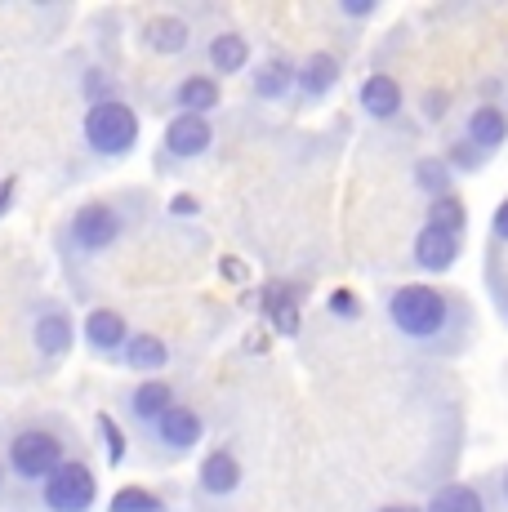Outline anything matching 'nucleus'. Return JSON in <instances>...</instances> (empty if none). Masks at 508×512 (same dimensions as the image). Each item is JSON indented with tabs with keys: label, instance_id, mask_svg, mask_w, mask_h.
<instances>
[{
	"label": "nucleus",
	"instance_id": "nucleus-25",
	"mask_svg": "<svg viewBox=\"0 0 508 512\" xmlns=\"http://www.w3.org/2000/svg\"><path fill=\"white\" fill-rule=\"evenodd\" d=\"M81 98H85V107H94V103H112V98H125V94H121V81H116L107 67H85Z\"/></svg>",
	"mask_w": 508,
	"mask_h": 512
},
{
	"label": "nucleus",
	"instance_id": "nucleus-15",
	"mask_svg": "<svg viewBox=\"0 0 508 512\" xmlns=\"http://www.w3.org/2000/svg\"><path fill=\"white\" fill-rule=\"evenodd\" d=\"M459 250H464V241H459L455 232H442V228H433V223H424V228L415 232L410 259H415L419 272H433V277H442V272H451L455 263H459Z\"/></svg>",
	"mask_w": 508,
	"mask_h": 512
},
{
	"label": "nucleus",
	"instance_id": "nucleus-6",
	"mask_svg": "<svg viewBox=\"0 0 508 512\" xmlns=\"http://www.w3.org/2000/svg\"><path fill=\"white\" fill-rule=\"evenodd\" d=\"M143 437V446H148V455H152V468H165V464H174V459H183V455H192V450L205 441V419H201V410H192V406H174L165 419H156L148 432H139Z\"/></svg>",
	"mask_w": 508,
	"mask_h": 512
},
{
	"label": "nucleus",
	"instance_id": "nucleus-2",
	"mask_svg": "<svg viewBox=\"0 0 508 512\" xmlns=\"http://www.w3.org/2000/svg\"><path fill=\"white\" fill-rule=\"evenodd\" d=\"M143 210H148V192H112L76 205L58 228V259L67 268H85V263L103 259L107 250L125 241V232L139 223Z\"/></svg>",
	"mask_w": 508,
	"mask_h": 512
},
{
	"label": "nucleus",
	"instance_id": "nucleus-27",
	"mask_svg": "<svg viewBox=\"0 0 508 512\" xmlns=\"http://www.w3.org/2000/svg\"><path fill=\"white\" fill-rule=\"evenodd\" d=\"M428 223H433V228H442V232L464 236V223H468L464 201H459L455 192H451V196H442V201H428Z\"/></svg>",
	"mask_w": 508,
	"mask_h": 512
},
{
	"label": "nucleus",
	"instance_id": "nucleus-8",
	"mask_svg": "<svg viewBox=\"0 0 508 512\" xmlns=\"http://www.w3.org/2000/svg\"><path fill=\"white\" fill-rule=\"evenodd\" d=\"M210 147H214V121L174 112L161 130V156H156V165H165V161L192 165V161H201V156H210Z\"/></svg>",
	"mask_w": 508,
	"mask_h": 512
},
{
	"label": "nucleus",
	"instance_id": "nucleus-5",
	"mask_svg": "<svg viewBox=\"0 0 508 512\" xmlns=\"http://www.w3.org/2000/svg\"><path fill=\"white\" fill-rule=\"evenodd\" d=\"M41 512H94L99 504V477L85 455H72L63 468H54L36 490Z\"/></svg>",
	"mask_w": 508,
	"mask_h": 512
},
{
	"label": "nucleus",
	"instance_id": "nucleus-23",
	"mask_svg": "<svg viewBox=\"0 0 508 512\" xmlns=\"http://www.w3.org/2000/svg\"><path fill=\"white\" fill-rule=\"evenodd\" d=\"M415 187L428 201H442L455 192V170L446 165V156H419L415 161Z\"/></svg>",
	"mask_w": 508,
	"mask_h": 512
},
{
	"label": "nucleus",
	"instance_id": "nucleus-14",
	"mask_svg": "<svg viewBox=\"0 0 508 512\" xmlns=\"http://www.w3.org/2000/svg\"><path fill=\"white\" fill-rule=\"evenodd\" d=\"M357 107L370 116V121H379V125L397 121V116L406 112L402 81H397L393 72H370L366 81H361V90H357Z\"/></svg>",
	"mask_w": 508,
	"mask_h": 512
},
{
	"label": "nucleus",
	"instance_id": "nucleus-12",
	"mask_svg": "<svg viewBox=\"0 0 508 512\" xmlns=\"http://www.w3.org/2000/svg\"><path fill=\"white\" fill-rule=\"evenodd\" d=\"M130 334H134L130 321H125L116 308H90L85 312V321H81L85 348H90V357H99V361H121Z\"/></svg>",
	"mask_w": 508,
	"mask_h": 512
},
{
	"label": "nucleus",
	"instance_id": "nucleus-10",
	"mask_svg": "<svg viewBox=\"0 0 508 512\" xmlns=\"http://www.w3.org/2000/svg\"><path fill=\"white\" fill-rule=\"evenodd\" d=\"M174 406H179V392H174V383H165V379H139L134 388L121 392V415L139 432H148L152 423L165 419Z\"/></svg>",
	"mask_w": 508,
	"mask_h": 512
},
{
	"label": "nucleus",
	"instance_id": "nucleus-11",
	"mask_svg": "<svg viewBox=\"0 0 508 512\" xmlns=\"http://www.w3.org/2000/svg\"><path fill=\"white\" fill-rule=\"evenodd\" d=\"M241 481H246V468H241L237 450H232V446L205 450V459L197 464V490H201V499H210V504H223V499H232L241 490Z\"/></svg>",
	"mask_w": 508,
	"mask_h": 512
},
{
	"label": "nucleus",
	"instance_id": "nucleus-37",
	"mask_svg": "<svg viewBox=\"0 0 508 512\" xmlns=\"http://www.w3.org/2000/svg\"><path fill=\"white\" fill-rule=\"evenodd\" d=\"M379 512H424V508H415V504H384Z\"/></svg>",
	"mask_w": 508,
	"mask_h": 512
},
{
	"label": "nucleus",
	"instance_id": "nucleus-20",
	"mask_svg": "<svg viewBox=\"0 0 508 512\" xmlns=\"http://www.w3.org/2000/svg\"><path fill=\"white\" fill-rule=\"evenodd\" d=\"M170 361H174V348L152 330H134L130 343H125V352H121V366H130L134 374H156V370L170 366Z\"/></svg>",
	"mask_w": 508,
	"mask_h": 512
},
{
	"label": "nucleus",
	"instance_id": "nucleus-31",
	"mask_svg": "<svg viewBox=\"0 0 508 512\" xmlns=\"http://www.w3.org/2000/svg\"><path fill=\"white\" fill-rule=\"evenodd\" d=\"M165 210H170L174 219H197V214H201V201H197V196H192V192H174Z\"/></svg>",
	"mask_w": 508,
	"mask_h": 512
},
{
	"label": "nucleus",
	"instance_id": "nucleus-28",
	"mask_svg": "<svg viewBox=\"0 0 508 512\" xmlns=\"http://www.w3.org/2000/svg\"><path fill=\"white\" fill-rule=\"evenodd\" d=\"M446 165L459 170V174H473V170H482V165H486V152H477V147L468 143L464 134H459V139L446 147Z\"/></svg>",
	"mask_w": 508,
	"mask_h": 512
},
{
	"label": "nucleus",
	"instance_id": "nucleus-18",
	"mask_svg": "<svg viewBox=\"0 0 508 512\" xmlns=\"http://www.w3.org/2000/svg\"><path fill=\"white\" fill-rule=\"evenodd\" d=\"M464 139L477 147V152H500V147L508 143V112L504 103H477L468 107L464 116Z\"/></svg>",
	"mask_w": 508,
	"mask_h": 512
},
{
	"label": "nucleus",
	"instance_id": "nucleus-7",
	"mask_svg": "<svg viewBox=\"0 0 508 512\" xmlns=\"http://www.w3.org/2000/svg\"><path fill=\"white\" fill-rule=\"evenodd\" d=\"M76 343V317L63 299H36L32 308V348L45 366L63 361Z\"/></svg>",
	"mask_w": 508,
	"mask_h": 512
},
{
	"label": "nucleus",
	"instance_id": "nucleus-21",
	"mask_svg": "<svg viewBox=\"0 0 508 512\" xmlns=\"http://www.w3.org/2000/svg\"><path fill=\"white\" fill-rule=\"evenodd\" d=\"M424 512H491V499L473 481H451V486H437L428 495Z\"/></svg>",
	"mask_w": 508,
	"mask_h": 512
},
{
	"label": "nucleus",
	"instance_id": "nucleus-34",
	"mask_svg": "<svg viewBox=\"0 0 508 512\" xmlns=\"http://www.w3.org/2000/svg\"><path fill=\"white\" fill-rule=\"evenodd\" d=\"M375 0H339V14H344V18H370V14H375Z\"/></svg>",
	"mask_w": 508,
	"mask_h": 512
},
{
	"label": "nucleus",
	"instance_id": "nucleus-33",
	"mask_svg": "<svg viewBox=\"0 0 508 512\" xmlns=\"http://www.w3.org/2000/svg\"><path fill=\"white\" fill-rule=\"evenodd\" d=\"M14 196H18V174H5V179H0V219L14 210Z\"/></svg>",
	"mask_w": 508,
	"mask_h": 512
},
{
	"label": "nucleus",
	"instance_id": "nucleus-35",
	"mask_svg": "<svg viewBox=\"0 0 508 512\" xmlns=\"http://www.w3.org/2000/svg\"><path fill=\"white\" fill-rule=\"evenodd\" d=\"M219 272H223V277H232V281H246V277H250L246 263H237V259H223V263H219Z\"/></svg>",
	"mask_w": 508,
	"mask_h": 512
},
{
	"label": "nucleus",
	"instance_id": "nucleus-17",
	"mask_svg": "<svg viewBox=\"0 0 508 512\" xmlns=\"http://www.w3.org/2000/svg\"><path fill=\"white\" fill-rule=\"evenodd\" d=\"M295 81H299V63L286 54H272L250 67V94L259 103H286V98H295Z\"/></svg>",
	"mask_w": 508,
	"mask_h": 512
},
{
	"label": "nucleus",
	"instance_id": "nucleus-4",
	"mask_svg": "<svg viewBox=\"0 0 508 512\" xmlns=\"http://www.w3.org/2000/svg\"><path fill=\"white\" fill-rule=\"evenodd\" d=\"M139 134H143V121L134 112L130 98H112V103H94L85 107L81 116V143L94 161L112 165V161H125V156L139 147Z\"/></svg>",
	"mask_w": 508,
	"mask_h": 512
},
{
	"label": "nucleus",
	"instance_id": "nucleus-19",
	"mask_svg": "<svg viewBox=\"0 0 508 512\" xmlns=\"http://www.w3.org/2000/svg\"><path fill=\"white\" fill-rule=\"evenodd\" d=\"M339 58L330 54V49H312V54L299 63V81H295V98L299 103H317V98H326L330 90L339 85Z\"/></svg>",
	"mask_w": 508,
	"mask_h": 512
},
{
	"label": "nucleus",
	"instance_id": "nucleus-13",
	"mask_svg": "<svg viewBox=\"0 0 508 512\" xmlns=\"http://www.w3.org/2000/svg\"><path fill=\"white\" fill-rule=\"evenodd\" d=\"M170 107H179V116H205L210 121L223 107V81L210 72H183L170 90Z\"/></svg>",
	"mask_w": 508,
	"mask_h": 512
},
{
	"label": "nucleus",
	"instance_id": "nucleus-16",
	"mask_svg": "<svg viewBox=\"0 0 508 512\" xmlns=\"http://www.w3.org/2000/svg\"><path fill=\"white\" fill-rule=\"evenodd\" d=\"M205 67H210V76H241V72H250V58H254V49H250V36L246 32H237V27H223V32H214L210 41H205Z\"/></svg>",
	"mask_w": 508,
	"mask_h": 512
},
{
	"label": "nucleus",
	"instance_id": "nucleus-32",
	"mask_svg": "<svg viewBox=\"0 0 508 512\" xmlns=\"http://www.w3.org/2000/svg\"><path fill=\"white\" fill-rule=\"evenodd\" d=\"M491 241L495 245H508V196L495 205V214H491Z\"/></svg>",
	"mask_w": 508,
	"mask_h": 512
},
{
	"label": "nucleus",
	"instance_id": "nucleus-36",
	"mask_svg": "<svg viewBox=\"0 0 508 512\" xmlns=\"http://www.w3.org/2000/svg\"><path fill=\"white\" fill-rule=\"evenodd\" d=\"M495 495H500V504L508 508V464H504L500 472H495Z\"/></svg>",
	"mask_w": 508,
	"mask_h": 512
},
{
	"label": "nucleus",
	"instance_id": "nucleus-9",
	"mask_svg": "<svg viewBox=\"0 0 508 512\" xmlns=\"http://www.w3.org/2000/svg\"><path fill=\"white\" fill-rule=\"evenodd\" d=\"M139 49H148L156 58H188L192 49H197V32H192V23L183 14H174V9H161V14H148L139 23Z\"/></svg>",
	"mask_w": 508,
	"mask_h": 512
},
{
	"label": "nucleus",
	"instance_id": "nucleus-26",
	"mask_svg": "<svg viewBox=\"0 0 508 512\" xmlns=\"http://www.w3.org/2000/svg\"><path fill=\"white\" fill-rule=\"evenodd\" d=\"M94 437H99V446H103V455H107V468H121L125 464V455H130V441H125V428L116 423L112 415H103L99 410V419H94Z\"/></svg>",
	"mask_w": 508,
	"mask_h": 512
},
{
	"label": "nucleus",
	"instance_id": "nucleus-38",
	"mask_svg": "<svg viewBox=\"0 0 508 512\" xmlns=\"http://www.w3.org/2000/svg\"><path fill=\"white\" fill-rule=\"evenodd\" d=\"M5 481H9V468H5V455H0V495H5Z\"/></svg>",
	"mask_w": 508,
	"mask_h": 512
},
{
	"label": "nucleus",
	"instance_id": "nucleus-1",
	"mask_svg": "<svg viewBox=\"0 0 508 512\" xmlns=\"http://www.w3.org/2000/svg\"><path fill=\"white\" fill-rule=\"evenodd\" d=\"M384 317L402 343L424 357H459L473 339V308L446 285L406 281L384 294Z\"/></svg>",
	"mask_w": 508,
	"mask_h": 512
},
{
	"label": "nucleus",
	"instance_id": "nucleus-22",
	"mask_svg": "<svg viewBox=\"0 0 508 512\" xmlns=\"http://www.w3.org/2000/svg\"><path fill=\"white\" fill-rule=\"evenodd\" d=\"M263 317L272 321L277 334H299V303H295V285H268L263 290Z\"/></svg>",
	"mask_w": 508,
	"mask_h": 512
},
{
	"label": "nucleus",
	"instance_id": "nucleus-24",
	"mask_svg": "<svg viewBox=\"0 0 508 512\" xmlns=\"http://www.w3.org/2000/svg\"><path fill=\"white\" fill-rule=\"evenodd\" d=\"M107 512H170V504L148 486H121L107 499Z\"/></svg>",
	"mask_w": 508,
	"mask_h": 512
},
{
	"label": "nucleus",
	"instance_id": "nucleus-30",
	"mask_svg": "<svg viewBox=\"0 0 508 512\" xmlns=\"http://www.w3.org/2000/svg\"><path fill=\"white\" fill-rule=\"evenodd\" d=\"M330 312H335V317H344V321H357V317H361V303H357V294L335 290V294H330Z\"/></svg>",
	"mask_w": 508,
	"mask_h": 512
},
{
	"label": "nucleus",
	"instance_id": "nucleus-3",
	"mask_svg": "<svg viewBox=\"0 0 508 512\" xmlns=\"http://www.w3.org/2000/svg\"><path fill=\"white\" fill-rule=\"evenodd\" d=\"M0 455H5L9 481H18V486H27V490H41V481L50 477L54 468H63L72 455H81V450H76L72 423L32 419V423H23V428L9 432V441H5Z\"/></svg>",
	"mask_w": 508,
	"mask_h": 512
},
{
	"label": "nucleus",
	"instance_id": "nucleus-29",
	"mask_svg": "<svg viewBox=\"0 0 508 512\" xmlns=\"http://www.w3.org/2000/svg\"><path fill=\"white\" fill-rule=\"evenodd\" d=\"M446 112H451V94H446V90H428L424 94V121H446Z\"/></svg>",
	"mask_w": 508,
	"mask_h": 512
}]
</instances>
